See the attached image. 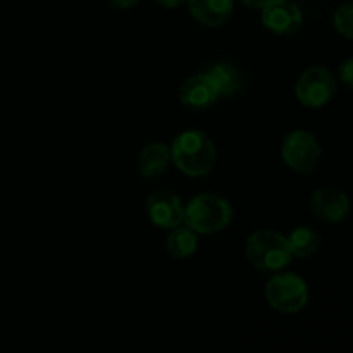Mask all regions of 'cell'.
Returning a JSON list of instances; mask_svg holds the SVG:
<instances>
[{"label": "cell", "instance_id": "obj_2", "mask_svg": "<svg viewBox=\"0 0 353 353\" xmlns=\"http://www.w3.org/2000/svg\"><path fill=\"white\" fill-rule=\"evenodd\" d=\"M233 221L230 200L216 193H200L185 205L183 223L196 234H214L226 230Z\"/></svg>", "mask_w": 353, "mask_h": 353}, {"label": "cell", "instance_id": "obj_9", "mask_svg": "<svg viewBox=\"0 0 353 353\" xmlns=\"http://www.w3.org/2000/svg\"><path fill=\"white\" fill-rule=\"evenodd\" d=\"M262 23L276 34H293L302 28V10L292 0H272L262 9Z\"/></svg>", "mask_w": 353, "mask_h": 353}, {"label": "cell", "instance_id": "obj_12", "mask_svg": "<svg viewBox=\"0 0 353 353\" xmlns=\"http://www.w3.org/2000/svg\"><path fill=\"white\" fill-rule=\"evenodd\" d=\"M171 164V148L164 143H150L141 150L138 169L147 179L159 178L168 171Z\"/></svg>", "mask_w": 353, "mask_h": 353}, {"label": "cell", "instance_id": "obj_8", "mask_svg": "<svg viewBox=\"0 0 353 353\" xmlns=\"http://www.w3.org/2000/svg\"><path fill=\"white\" fill-rule=\"evenodd\" d=\"M310 209L317 219L324 223L336 224L341 223L348 217L352 209L350 199L347 193L341 190L333 188V186H324V188L316 190L310 200Z\"/></svg>", "mask_w": 353, "mask_h": 353}, {"label": "cell", "instance_id": "obj_10", "mask_svg": "<svg viewBox=\"0 0 353 353\" xmlns=\"http://www.w3.org/2000/svg\"><path fill=\"white\" fill-rule=\"evenodd\" d=\"M221 99L216 83L205 71L193 74L179 86V100L190 110H207Z\"/></svg>", "mask_w": 353, "mask_h": 353}, {"label": "cell", "instance_id": "obj_11", "mask_svg": "<svg viewBox=\"0 0 353 353\" xmlns=\"http://www.w3.org/2000/svg\"><path fill=\"white\" fill-rule=\"evenodd\" d=\"M190 12L200 24L221 26L233 14V0H188Z\"/></svg>", "mask_w": 353, "mask_h": 353}, {"label": "cell", "instance_id": "obj_7", "mask_svg": "<svg viewBox=\"0 0 353 353\" xmlns=\"http://www.w3.org/2000/svg\"><path fill=\"white\" fill-rule=\"evenodd\" d=\"M148 219L161 230H174L185 219V205L181 199L168 190H155L145 202Z\"/></svg>", "mask_w": 353, "mask_h": 353}, {"label": "cell", "instance_id": "obj_15", "mask_svg": "<svg viewBox=\"0 0 353 353\" xmlns=\"http://www.w3.org/2000/svg\"><path fill=\"white\" fill-rule=\"evenodd\" d=\"M286 241H288V248L290 252H292L293 257L300 259L310 257V255L316 254L321 247L319 234L309 226L295 228V230L288 234Z\"/></svg>", "mask_w": 353, "mask_h": 353}, {"label": "cell", "instance_id": "obj_13", "mask_svg": "<svg viewBox=\"0 0 353 353\" xmlns=\"http://www.w3.org/2000/svg\"><path fill=\"white\" fill-rule=\"evenodd\" d=\"M196 247H199V234L186 224L171 230V233L168 234V240H165L168 254L176 261L190 259L196 252Z\"/></svg>", "mask_w": 353, "mask_h": 353}, {"label": "cell", "instance_id": "obj_17", "mask_svg": "<svg viewBox=\"0 0 353 353\" xmlns=\"http://www.w3.org/2000/svg\"><path fill=\"white\" fill-rule=\"evenodd\" d=\"M338 78L345 86L353 90V57L345 59L338 68Z\"/></svg>", "mask_w": 353, "mask_h": 353}, {"label": "cell", "instance_id": "obj_3", "mask_svg": "<svg viewBox=\"0 0 353 353\" xmlns=\"http://www.w3.org/2000/svg\"><path fill=\"white\" fill-rule=\"evenodd\" d=\"M245 254L254 268L264 272H279L292 262L286 236L272 230L255 231L248 236Z\"/></svg>", "mask_w": 353, "mask_h": 353}, {"label": "cell", "instance_id": "obj_18", "mask_svg": "<svg viewBox=\"0 0 353 353\" xmlns=\"http://www.w3.org/2000/svg\"><path fill=\"white\" fill-rule=\"evenodd\" d=\"M109 6L116 10H124V9H130V7L137 6L140 0H107Z\"/></svg>", "mask_w": 353, "mask_h": 353}, {"label": "cell", "instance_id": "obj_19", "mask_svg": "<svg viewBox=\"0 0 353 353\" xmlns=\"http://www.w3.org/2000/svg\"><path fill=\"white\" fill-rule=\"evenodd\" d=\"M272 0H241V3L247 7H250V9H264L265 6H269Z\"/></svg>", "mask_w": 353, "mask_h": 353}, {"label": "cell", "instance_id": "obj_4", "mask_svg": "<svg viewBox=\"0 0 353 353\" xmlns=\"http://www.w3.org/2000/svg\"><path fill=\"white\" fill-rule=\"evenodd\" d=\"M269 307L281 314H296L309 302V286L295 272H278L265 285Z\"/></svg>", "mask_w": 353, "mask_h": 353}, {"label": "cell", "instance_id": "obj_16", "mask_svg": "<svg viewBox=\"0 0 353 353\" xmlns=\"http://www.w3.org/2000/svg\"><path fill=\"white\" fill-rule=\"evenodd\" d=\"M333 24L338 33L343 34L348 40H353V2H347L338 7L333 17Z\"/></svg>", "mask_w": 353, "mask_h": 353}, {"label": "cell", "instance_id": "obj_14", "mask_svg": "<svg viewBox=\"0 0 353 353\" xmlns=\"http://www.w3.org/2000/svg\"><path fill=\"white\" fill-rule=\"evenodd\" d=\"M205 72L212 78V81L216 83L219 97L228 99V97H233L240 92V71H238L233 64H230V62H214V64H210V68L207 69Z\"/></svg>", "mask_w": 353, "mask_h": 353}, {"label": "cell", "instance_id": "obj_6", "mask_svg": "<svg viewBox=\"0 0 353 353\" xmlns=\"http://www.w3.org/2000/svg\"><path fill=\"white\" fill-rule=\"evenodd\" d=\"M321 145L310 131L296 130L286 134L281 143V159L290 169L296 172H312L317 168Z\"/></svg>", "mask_w": 353, "mask_h": 353}, {"label": "cell", "instance_id": "obj_20", "mask_svg": "<svg viewBox=\"0 0 353 353\" xmlns=\"http://www.w3.org/2000/svg\"><path fill=\"white\" fill-rule=\"evenodd\" d=\"M155 2L162 7H178L183 2H186V0H155Z\"/></svg>", "mask_w": 353, "mask_h": 353}, {"label": "cell", "instance_id": "obj_1", "mask_svg": "<svg viewBox=\"0 0 353 353\" xmlns=\"http://www.w3.org/2000/svg\"><path fill=\"white\" fill-rule=\"evenodd\" d=\"M169 148H171V162H174L176 168L190 178L207 176L216 164V147L203 131H183L174 138Z\"/></svg>", "mask_w": 353, "mask_h": 353}, {"label": "cell", "instance_id": "obj_5", "mask_svg": "<svg viewBox=\"0 0 353 353\" xmlns=\"http://www.w3.org/2000/svg\"><path fill=\"white\" fill-rule=\"evenodd\" d=\"M334 93H336L334 76L323 65H312L305 69L296 79L295 97L307 109H321L331 102Z\"/></svg>", "mask_w": 353, "mask_h": 353}]
</instances>
